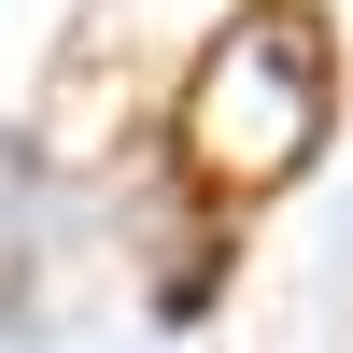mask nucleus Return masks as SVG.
<instances>
[{"label": "nucleus", "instance_id": "obj_1", "mask_svg": "<svg viewBox=\"0 0 353 353\" xmlns=\"http://www.w3.org/2000/svg\"><path fill=\"white\" fill-rule=\"evenodd\" d=\"M339 128V57L311 0H241L184 71V170L212 198H283Z\"/></svg>", "mask_w": 353, "mask_h": 353}]
</instances>
